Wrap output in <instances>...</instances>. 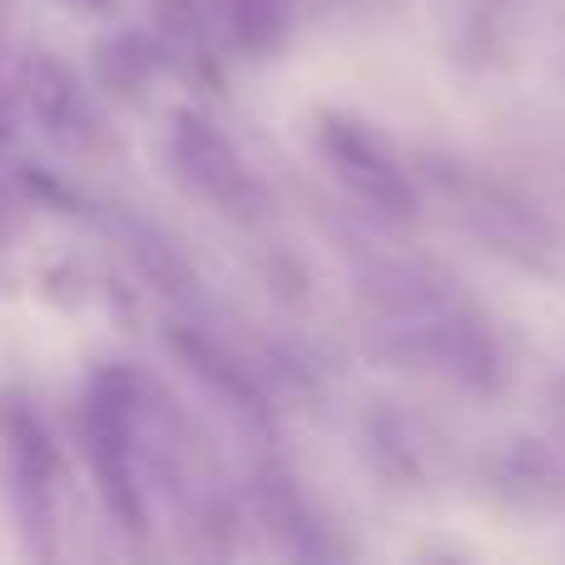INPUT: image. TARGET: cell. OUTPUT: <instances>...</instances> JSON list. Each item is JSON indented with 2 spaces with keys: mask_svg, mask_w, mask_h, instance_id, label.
I'll return each instance as SVG.
<instances>
[{
  "mask_svg": "<svg viewBox=\"0 0 565 565\" xmlns=\"http://www.w3.org/2000/svg\"><path fill=\"white\" fill-rule=\"evenodd\" d=\"M129 244H135V258L145 264V274L154 278L159 292H169V298H194V288H199L194 274H189L184 258H179L164 238H154L149 228H135V234H129Z\"/></svg>",
  "mask_w": 565,
  "mask_h": 565,
  "instance_id": "12",
  "label": "cell"
},
{
  "mask_svg": "<svg viewBox=\"0 0 565 565\" xmlns=\"http://www.w3.org/2000/svg\"><path fill=\"white\" fill-rule=\"evenodd\" d=\"M25 99H30L35 125L45 129L55 145H79V139L89 135V125H95L75 70L55 55H35L25 65Z\"/></svg>",
  "mask_w": 565,
  "mask_h": 565,
  "instance_id": "6",
  "label": "cell"
},
{
  "mask_svg": "<svg viewBox=\"0 0 565 565\" xmlns=\"http://www.w3.org/2000/svg\"><path fill=\"white\" fill-rule=\"evenodd\" d=\"M164 338H169V348H174V358L184 362V367L194 372V377L204 382V387L214 392V397L224 402L248 431L268 437V397H264V387L254 382V372H248L244 362H234L209 332L189 328V322H169Z\"/></svg>",
  "mask_w": 565,
  "mask_h": 565,
  "instance_id": "5",
  "label": "cell"
},
{
  "mask_svg": "<svg viewBox=\"0 0 565 565\" xmlns=\"http://www.w3.org/2000/svg\"><path fill=\"white\" fill-rule=\"evenodd\" d=\"M174 164L184 174V184L199 199H209L218 214L244 218V224L268 214V189L258 184V174L244 164V154L204 115H189L184 109L174 119Z\"/></svg>",
  "mask_w": 565,
  "mask_h": 565,
  "instance_id": "4",
  "label": "cell"
},
{
  "mask_svg": "<svg viewBox=\"0 0 565 565\" xmlns=\"http://www.w3.org/2000/svg\"><path fill=\"white\" fill-rule=\"evenodd\" d=\"M139 407H145V382L129 367L99 372L85 392V407H79V441H85V461L95 471L99 501L115 516V526H125L129 536L149 531V501L135 467Z\"/></svg>",
  "mask_w": 565,
  "mask_h": 565,
  "instance_id": "1",
  "label": "cell"
},
{
  "mask_svg": "<svg viewBox=\"0 0 565 565\" xmlns=\"http://www.w3.org/2000/svg\"><path fill=\"white\" fill-rule=\"evenodd\" d=\"M75 6H85V10H109V0H75Z\"/></svg>",
  "mask_w": 565,
  "mask_h": 565,
  "instance_id": "13",
  "label": "cell"
},
{
  "mask_svg": "<svg viewBox=\"0 0 565 565\" xmlns=\"http://www.w3.org/2000/svg\"><path fill=\"white\" fill-rule=\"evenodd\" d=\"M497 491L521 507H546L565 491V467L546 441H507L497 457Z\"/></svg>",
  "mask_w": 565,
  "mask_h": 565,
  "instance_id": "8",
  "label": "cell"
},
{
  "mask_svg": "<svg viewBox=\"0 0 565 565\" xmlns=\"http://www.w3.org/2000/svg\"><path fill=\"white\" fill-rule=\"evenodd\" d=\"M0 145H6V125H0Z\"/></svg>",
  "mask_w": 565,
  "mask_h": 565,
  "instance_id": "14",
  "label": "cell"
},
{
  "mask_svg": "<svg viewBox=\"0 0 565 565\" xmlns=\"http://www.w3.org/2000/svg\"><path fill=\"white\" fill-rule=\"evenodd\" d=\"M164 55H169L164 40H149V35H139V30H125V35L99 40L95 45V79L109 89V95L135 99L139 89L159 75Z\"/></svg>",
  "mask_w": 565,
  "mask_h": 565,
  "instance_id": "9",
  "label": "cell"
},
{
  "mask_svg": "<svg viewBox=\"0 0 565 565\" xmlns=\"http://www.w3.org/2000/svg\"><path fill=\"white\" fill-rule=\"evenodd\" d=\"M224 30L244 55H274L292 30V0H228Z\"/></svg>",
  "mask_w": 565,
  "mask_h": 565,
  "instance_id": "10",
  "label": "cell"
},
{
  "mask_svg": "<svg viewBox=\"0 0 565 565\" xmlns=\"http://www.w3.org/2000/svg\"><path fill=\"white\" fill-rule=\"evenodd\" d=\"M0 451H6L10 497H15L20 526H25L30 536H45L65 457H60V447H55L50 422L40 417L30 392H20V387H0Z\"/></svg>",
  "mask_w": 565,
  "mask_h": 565,
  "instance_id": "2",
  "label": "cell"
},
{
  "mask_svg": "<svg viewBox=\"0 0 565 565\" xmlns=\"http://www.w3.org/2000/svg\"><path fill=\"white\" fill-rule=\"evenodd\" d=\"M318 145H322V159L332 164V174L377 218H387V224L417 218V189H412L407 169L397 164V154L367 125H358L348 115H328L318 129Z\"/></svg>",
  "mask_w": 565,
  "mask_h": 565,
  "instance_id": "3",
  "label": "cell"
},
{
  "mask_svg": "<svg viewBox=\"0 0 565 565\" xmlns=\"http://www.w3.org/2000/svg\"><path fill=\"white\" fill-rule=\"evenodd\" d=\"M258 511H264V526L278 536V546L288 551V556H298V561H322V556H332V546L322 541V526H318V516L308 511V501H302V491H298V481L288 477V471H278V467H268V471H258Z\"/></svg>",
  "mask_w": 565,
  "mask_h": 565,
  "instance_id": "7",
  "label": "cell"
},
{
  "mask_svg": "<svg viewBox=\"0 0 565 565\" xmlns=\"http://www.w3.org/2000/svg\"><path fill=\"white\" fill-rule=\"evenodd\" d=\"M367 451L387 481H417V441H412L402 417L377 412V417L367 422Z\"/></svg>",
  "mask_w": 565,
  "mask_h": 565,
  "instance_id": "11",
  "label": "cell"
}]
</instances>
